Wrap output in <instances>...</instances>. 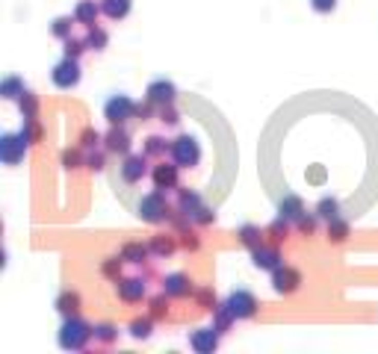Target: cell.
Segmentation results:
<instances>
[{
    "mask_svg": "<svg viewBox=\"0 0 378 354\" xmlns=\"http://www.w3.org/2000/svg\"><path fill=\"white\" fill-rule=\"evenodd\" d=\"M92 333L94 330L89 328L86 322H80L77 316H68L65 325H62V330H59V345H62V348H83Z\"/></svg>",
    "mask_w": 378,
    "mask_h": 354,
    "instance_id": "1",
    "label": "cell"
},
{
    "mask_svg": "<svg viewBox=\"0 0 378 354\" xmlns=\"http://www.w3.org/2000/svg\"><path fill=\"white\" fill-rule=\"evenodd\" d=\"M172 156H175V163L180 165V168L198 165V160H201L198 142L192 139V136H180V139H175V145H172Z\"/></svg>",
    "mask_w": 378,
    "mask_h": 354,
    "instance_id": "2",
    "label": "cell"
},
{
    "mask_svg": "<svg viewBox=\"0 0 378 354\" xmlns=\"http://www.w3.org/2000/svg\"><path fill=\"white\" fill-rule=\"evenodd\" d=\"M130 112H133V101H130L127 94H112V97L104 104V118L109 121V124H121V121H127Z\"/></svg>",
    "mask_w": 378,
    "mask_h": 354,
    "instance_id": "3",
    "label": "cell"
},
{
    "mask_svg": "<svg viewBox=\"0 0 378 354\" xmlns=\"http://www.w3.org/2000/svg\"><path fill=\"white\" fill-rule=\"evenodd\" d=\"M50 77H53V83H56L59 89H71V86H77V83H80V65H77V59L65 56L56 68H53Z\"/></svg>",
    "mask_w": 378,
    "mask_h": 354,
    "instance_id": "4",
    "label": "cell"
},
{
    "mask_svg": "<svg viewBox=\"0 0 378 354\" xmlns=\"http://www.w3.org/2000/svg\"><path fill=\"white\" fill-rule=\"evenodd\" d=\"M24 151H27V139H24L21 133H18V136L6 133V136L0 139V156H3L6 165H18L24 160Z\"/></svg>",
    "mask_w": 378,
    "mask_h": 354,
    "instance_id": "5",
    "label": "cell"
},
{
    "mask_svg": "<svg viewBox=\"0 0 378 354\" xmlns=\"http://www.w3.org/2000/svg\"><path fill=\"white\" fill-rule=\"evenodd\" d=\"M165 212H168V207H165V198L160 195V192H154V195H145L139 204V219H145V222H163Z\"/></svg>",
    "mask_w": 378,
    "mask_h": 354,
    "instance_id": "6",
    "label": "cell"
},
{
    "mask_svg": "<svg viewBox=\"0 0 378 354\" xmlns=\"http://www.w3.org/2000/svg\"><path fill=\"white\" fill-rule=\"evenodd\" d=\"M228 307H231V313H234L236 319H251L254 310H257V301H254V295L248 292V289H236V292H231V298H228Z\"/></svg>",
    "mask_w": 378,
    "mask_h": 354,
    "instance_id": "7",
    "label": "cell"
},
{
    "mask_svg": "<svg viewBox=\"0 0 378 354\" xmlns=\"http://www.w3.org/2000/svg\"><path fill=\"white\" fill-rule=\"evenodd\" d=\"M272 286H275V292H295L301 286V274L290 266H278L275 278H272Z\"/></svg>",
    "mask_w": 378,
    "mask_h": 354,
    "instance_id": "8",
    "label": "cell"
},
{
    "mask_svg": "<svg viewBox=\"0 0 378 354\" xmlns=\"http://www.w3.org/2000/svg\"><path fill=\"white\" fill-rule=\"evenodd\" d=\"M175 94H177V89H175L172 80H154L151 86H148V101H151V104L168 106V104H175Z\"/></svg>",
    "mask_w": 378,
    "mask_h": 354,
    "instance_id": "9",
    "label": "cell"
},
{
    "mask_svg": "<svg viewBox=\"0 0 378 354\" xmlns=\"http://www.w3.org/2000/svg\"><path fill=\"white\" fill-rule=\"evenodd\" d=\"M145 171H148L145 153H133V156H127L124 165H121V180H124V183H136V180L145 177Z\"/></svg>",
    "mask_w": 378,
    "mask_h": 354,
    "instance_id": "10",
    "label": "cell"
},
{
    "mask_svg": "<svg viewBox=\"0 0 378 354\" xmlns=\"http://www.w3.org/2000/svg\"><path fill=\"white\" fill-rule=\"evenodd\" d=\"M189 345L195 348V351H213L216 345H219V340H216V328H198L192 337H189Z\"/></svg>",
    "mask_w": 378,
    "mask_h": 354,
    "instance_id": "11",
    "label": "cell"
},
{
    "mask_svg": "<svg viewBox=\"0 0 378 354\" xmlns=\"http://www.w3.org/2000/svg\"><path fill=\"white\" fill-rule=\"evenodd\" d=\"M177 168L180 165H168V163H163V165H157V171H154V183H157V189H172V186H177Z\"/></svg>",
    "mask_w": 378,
    "mask_h": 354,
    "instance_id": "12",
    "label": "cell"
},
{
    "mask_svg": "<svg viewBox=\"0 0 378 354\" xmlns=\"http://www.w3.org/2000/svg\"><path fill=\"white\" fill-rule=\"evenodd\" d=\"M163 289H165L168 295H177V298H183V295L192 292V283H189L186 274H168V278L163 281Z\"/></svg>",
    "mask_w": 378,
    "mask_h": 354,
    "instance_id": "13",
    "label": "cell"
},
{
    "mask_svg": "<svg viewBox=\"0 0 378 354\" xmlns=\"http://www.w3.org/2000/svg\"><path fill=\"white\" fill-rule=\"evenodd\" d=\"M278 210H281L284 219H298L301 212H305V204L298 195H290V192H284V198L278 201Z\"/></svg>",
    "mask_w": 378,
    "mask_h": 354,
    "instance_id": "14",
    "label": "cell"
},
{
    "mask_svg": "<svg viewBox=\"0 0 378 354\" xmlns=\"http://www.w3.org/2000/svg\"><path fill=\"white\" fill-rule=\"evenodd\" d=\"M254 266L257 269H278L281 266V254L275 248H254Z\"/></svg>",
    "mask_w": 378,
    "mask_h": 354,
    "instance_id": "15",
    "label": "cell"
},
{
    "mask_svg": "<svg viewBox=\"0 0 378 354\" xmlns=\"http://www.w3.org/2000/svg\"><path fill=\"white\" fill-rule=\"evenodd\" d=\"M142 295H145V283L139 278H130V281L118 283V298L121 301H139Z\"/></svg>",
    "mask_w": 378,
    "mask_h": 354,
    "instance_id": "16",
    "label": "cell"
},
{
    "mask_svg": "<svg viewBox=\"0 0 378 354\" xmlns=\"http://www.w3.org/2000/svg\"><path fill=\"white\" fill-rule=\"evenodd\" d=\"M56 310L62 316H77V310H80V295L77 292H62L56 298Z\"/></svg>",
    "mask_w": 378,
    "mask_h": 354,
    "instance_id": "17",
    "label": "cell"
},
{
    "mask_svg": "<svg viewBox=\"0 0 378 354\" xmlns=\"http://www.w3.org/2000/svg\"><path fill=\"white\" fill-rule=\"evenodd\" d=\"M239 242H242V245H248L251 251H254V248H260V245H263L260 227H254V224H242V227H239Z\"/></svg>",
    "mask_w": 378,
    "mask_h": 354,
    "instance_id": "18",
    "label": "cell"
},
{
    "mask_svg": "<svg viewBox=\"0 0 378 354\" xmlns=\"http://www.w3.org/2000/svg\"><path fill=\"white\" fill-rule=\"evenodd\" d=\"M106 148H109V151L112 153H124L130 148V136L127 133H124V130H109V136H106Z\"/></svg>",
    "mask_w": 378,
    "mask_h": 354,
    "instance_id": "19",
    "label": "cell"
},
{
    "mask_svg": "<svg viewBox=\"0 0 378 354\" xmlns=\"http://www.w3.org/2000/svg\"><path fill=\"white\" fill-rule=\"evenodd\" d=\"M74 18L80 24H89V27H94V18H98V6H94L92 0H83L80 6L74 9Z\"/></svg>",
    "mask_w": 378,
    "mask_h": 354,
    "instance_id": "20",
    "label": "cell"
},
{
    "mask_svg": "<svg viewBox=\"0 0 378 354\" xmlns=\"http://www.w3.org/2000/svg\"><path fill=\"white\" fill-rule=\"evenodd\" d=\"M346 236H349V224L343 222L340 215L328 219V239H331V242H343Z\"/></svg>",
    "mask_w": 378,
    "mask_h": 354,
    "instance_id": "21",
    "label": "cell"
},
{
    "mask_svg": "<svg viewBox=\"0 0 378 354\" xmlns=\"http://www.w3.org/2000/svg\"><path fill=\"white\" fill-rule=\"evenodd\" d=\"M177 210L183 212V215H195V212L201 210V198L195 195V192H183V195H180V204H177Z\"/></svg>",
    "mask_w": 378,
    "mask_h": 354,
    "instance_id": "22",
    "label": "cell"
},
{
    "mask_svg": "<svg viewBox=\"0 0 378 354\" xmlns=\"http://www.w3.org/2000/svg\"><path fill=\"white\" fill-rule=\"evenodd\" d=\"M104 12L118 21V18H124L130 12V0H104Z\"/></svg>",
    "mask_w": 378,
    "mask_h": 354,
    "instance_id": "23",
    "label": "cell"
},
{
    "mask_svg": "<svg viewBox=\"0 0 378 354\" xmlns=\"http://www.w3.org/2000/svg\"><path fill=\"white\" fill-rule=\"evenodd\" d=\"M145 254H148V248L139 245V242H130V245L121 248V260H130V263H142Z\"/></svg>",
    "mask_w": 378,
    "mask_h": 354,
    "instance_id": "24",
    "label": "cell"
},
{
    "mask_svg": "<svg viewBox=\"0 0 378 354\" xmlns=\"http://www.w3.org/2000/svg\"><path fill=\"white\" fill-rule=\"evenodd\" d=\"M0 94H3V97H18V94H24V80L21 77H6L3 86H0Z\"/></svg>",
    "mask_w": 378,
    "mask_h": 354,
    "instance_id": "25",
    "label": "cell"
},
{
    "mask_svg": "<svg viewBox=\"0 0 378 354\" xmlns=\"http://www.w3.org/2000/svg\"><path fill=\"white\" fill-rule=\"evenodd\" d=\"M316 212L322 219H334V215H340V201L337 198H322L316 204Z\"/></svg>",
    "mask_w": 378,
    "mask_h": 354,
    "instance_id": "26",
    "label": "cell"
},
{
    "mask_svg": "<svg viewBox=\"0 0 378 354\" xmlns=\"http://www.w3.org/2000/svg\"><path fill=\"white\" fill-rule=\"evenodd\" d=\"M151 248L160 254V257H168V254L175 251V239H172V236H157V239L151 242Z\"/></svg>",
    "mask_w": 378,
    "mask_h": 354,
    "instance_id": "27",
    "label": "cell"
},
{
    "mask_svg": "<svg viewBox=\"0 0 378 354\" xmlns=\"http://www.w3.org/2000/svg\"><path fill=\"white\" fill-rule=\"evenodd\" d=\"M86 45L92 47V50H104V47H106V33L101 30V27H92V30H89V38H86Z\"/></svg>",
    "mask_w": 378,
    "mask_h": 354,
    "instance_id": "28",
    "label": "cell"
},
{
    "mask_svg": "<svg viewBox=\"0 0 378 354\" xmlns=\"http://www.w3.org/2000/svg\"><path fill=\"white\" fill-rule=\"evenodd\" d=\"M21 136L27 139V145H33V142H39V136H42V127H39V121H35V118H27V124H24Z\"/></svg>",
    "mask_w": 378,
    "mask_h": 354,
    "instance_id": "29",
    "label": "cell"
},
{
    "mask_svg": "<svg viewBox=\"0 0 378 354\" xmlns=\"http://www.w3.org/2000/svg\"><path fill=\"white\" fill-rule=\"evenodd\" d=\"M130 333H133L136 340H145V337H151V319H136V322L130 325Z\"/></svg>",
    "mask_w": 378,
    "mask_h": 354,
    "instance_id": "30",
    "label": "cell"
},
{
    "mask_svg": "<svg viewBox=\"0 0 378 354\" xmlns=\"http://www.w3.org/2000/svg\"><path fill=\"white\" fill-rule=\"evenodd\" d=\"M35 106H39L35 94L33 92H24V97H21V112H24V118H35Z\"/></svg>",
    "mask_w": 378,
    "mask_h": 354,
    "instance_id": "31",
    "label": "cell"
},
{
    "mask_svg": "<svg viewBox=\"0 0 378 354\" xmlns=\"http://www.w3.org/2000/svg\"><path fill=\"white\" fill-rule=\"evenodd\" d=\"M86 47H89L86 42H80V38H71V35H68V38H65V56H74V59H77Z\"/></svg>",
    "mask_w": 378,
    "mask_h": 354,
    "instance_id": "32",
    "label": "cell"
},
{
    "mask_svg": "<svg viewBox=\"0 0 378 354\" xmlns=\"http://www.w3.org/2000/svg\"><path fill=\"white\" fill-rule=\"evenodd\" d=\"M165 151V139H160V136H148V145H145V153L148 156H157V153Z\"/></svg>",
    "mask_w": 378,
    "mask_h": 354,
    "instance_id": "33",
    "label": "cell"
},
{
    "mask_svg": "<svg viewBox=\"0 0 378 354\" xmlns=\"http://www.w3.org/2000/svg\"><path fill=\"white\" fill-rule=\"evenodd\" d=\"M295 222H298V230H301V233H313V230H316V219H313V215H305V212H301Z\"/></svg>",
    "mask_w": 378,
    "mask_h": 354,
    "instance_id": "34",
    "label": "cell"
},
{
    "mask_svg": "<svg viewBox=\"0 0 378 354\" xmlns=\"http://www.w3.org/2000/svg\"><path fill=\"white\" fill-rule=\"evenodd\" d=\"M269 233L275 236L278 242H281V239H287V222H284V215H281V219H275V222H272Z\"/></svg>",
    "mask_w": 378,
    "mask_h": 354,
    "instance_id": "35",
    "label": "cell"
},
{
    "mask_svg": "<svg viewBox=\"0 0 378 354\" xmlns=\"http://www.w3.org/2000/svg\"><path fill=\"white\" fill-rule=\"evenodd\" d=\"M165 313H168V301H165V298H154L151 301V316L160 319V316H165Z\"/></svg>",
    "mask_w": 378,
    "mask_h": 354,
    "instance_id": "36",
    "label": "cell"
},
{
    "mask_svg": "<svg viewBox=\"0 0 378 354\" xmlns=\"http://www.w3.org/2000/svg\"><path fill=\"white\" fill-rule=\"evenodd\" d=\"M94 337L104 340V342H112L116 340V328H112V325H101V328H94Z\"/></svg>",
    "mask_w": 378,
    "mask_h": 354,
    "instance_id": "37",
    "label": "cell"
},
{
    "mask_svg": "<svg viewBox=\"0 0 378 354\" xmlns=\"http://www.w3.org/2000/svg\"><path fill=\"white\" fill-rule=\"evenodd\" d=\"M68 30H71V21H68V18H56V24H53V35H59V38H68Z\"/></svg>",
    "mask_w": 378,
    "mask_h": 354,
    "instance_id": "38",
    "label": "cell"
},
{
    "mask_svg": "<svg viewBox=\"0 0 378 354\" xmlns=\"http://www.w3.org/2000/svg\"><path fill=\"white\" fill-rule=\"evenodd\" d=\"M98 142H101V133H98V130H92V127L83 130V145H86V148H92V145H98Z\"/></svg>",
    "mask_w": 378,
    "mask_h": 354,
    "instance_id": "39",
    "label": "cell"
},
{
    "mask_svg": "<svg viewBox=\"0 0 378 354\" xmlns=\"http://www.w3.org/2000/svg\"><path fill=\"white\" fill-rule=\"evenodd\" d=\"M310 6H313L316 12H322V15H325V12H334L337 0H310Z\"/></svg>",
    "mask_w": 378,
    "mask_h": 354,
    "instance_id": "40",
    "label": "cell"
},
{
    "mask_svg": "<svg viewBox=\"0 0 378 354\" xmlns=\"http://www.w3.org/2000/svg\"><path fill=\"white\" fill-rule=\"evenodd\" d=\"M101 271H104L106 278H116L118 271H121V263H118V260H106L104 266H101Z\"/></svg>",
    "mask_w": 378,
    "mask_h": 354,
    "instance_id": "41",
    "label": "cell"
},
{
    "mask_svg": "<svg viewBox=\"0 0 378 354\" xmlns=\"http://www.w3.org/2000/svg\"><path fill=\"white\" fill-rule=\"evenodd\" d=\"M195 222H198V224H210V222H216V212L207 210V207H201V210L195 212Z\"/></svg>",
    "mask_w": 378,
    "mask_h": 354,
    "instance_id": "42",
    "label": "cell"
},
{
    "mask_svg": "<svg viewBox=\"0 0 378 354\" xmlns=\"http://www.w3.org/2000/svg\"><path fill=\"white\" fill-rule=\"evenodd\" d=\"M62 163H65V168H74V165L80 163V153H77V151H65V153H62Z\"/></svg>",
    "mask_w": 378,
    "mask_h": 354,
    "instance_id": "43",
    "label": "cell"
},
{
    "mask_svg": "<svg viewBox=\"0 0 378 354\" xmlns=\"http://www.w3.org/2000/svg\"><path fill=\"white\" fill-rule=\"evenodd\" d=\"M210 298H213V295H210V289H201V292H198V301H201V304L207 307V310H216V307H213V301H210Z\"/></svg>",
    "mask_w": 378,
    "mask_h": 354,
    "instance_id": "44",
    "label": "cell"
},
{
    "mask_svg": "<svg viewBox=\"0 0 378 354\" xmlns=\"http://www.w3.org/2000/svg\"><path fill=\"white\" fill-rule=\"evenodd\" d=\"M89 168H92V171H101V168H104V160H101V153H92V156H89Z\"/></svg>",
    "mask_w": 378,
    "mask_h": 354,
    "instance_id": "45",
    "label": "cell"
},
{
    "mask_svg": "<svg viewBox=\"0 0 378 354\" xmlns=\"http://www.w3.org/2000/svg\"><path fill=\"white\" fill-rule=\"evenodd\" d=\"M198 245H201V242L195 239V233H183V248H192V251H195Z\"/></svg>",
    "mask_w": 378,
    "mask_h": 354,
    "instance_id": "46",
    "label": "cell"
}]
</instances>
